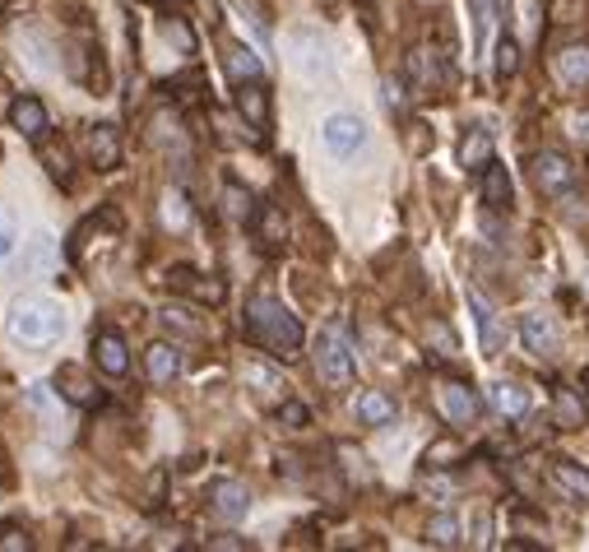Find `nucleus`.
<instances>
[{"instance_id":"20","label":"nucleus","mask_w":589,"mask_h":552,"mask_svg":"<svg viewBox=\"0 0 589 552\" xmlns=\"http://www.w3.org/2000/svg\"><path fill=\"white\" fill-rule=\"evenodd\" d=\"M251 232H255V242H261L265 251H284L288 246V219H284V209L279 205H255L251 214Z\"/></svg>"},{"instance_id":"15","label":"nucleus","mask_w":589,"mask_h":552,"mask_svg":"<svg viewBox=\"0 0 589 552\" xmlns=\"http://www.w3.org/2000/svg\"><path fill=\"white\" fill-rule=\"evenodd\" d=\"M232 103H238V116H242V122H246L255 135L269 130L274 107H269V89L261 84V79H242V84L232 89Z\"/></svg>"},{"instance_id":"47","label":"nucleus","mask_w":589,"mask_h":552,"mask_svg":"<svg viewBox=\"0 0 589 552\" xmlns=\"http://www.w3.org/2000/svg\"><path fill=\"white\" fill-rule=\"evenodd\" d=\"M149 5H182V0H149Z\"/></svg>"},{"instance_id":"42","label":"nucleus","mask_w":589,"mask_h":552,"mask_svg":"<svg viewBox=\"0 0 589 552\" xmlns=\"http://www.w3.org/2000/svg\"><path fill=\"white\" fill-rule=\"evenodd\" d=\"M0 548H5V552H28V548H33L28 529H19V525H0Z\"/></svg>"},{"instance_id":"44","label":"nucleus","mask_w":589,"mask_h":552,"mask_svg":"<svg viewBox=\"0 0 589 552\" xmlns=\"http://www.w3.org/2000/svg\"><path fill=\"white\" fill-rule=\"evenodd\" d=\"M209 548H232V552H242V548H251L246 539H238V534H213L209 539Z\"/></svg>"},{"instance_id":"11","label":"nucleus","mask_w":589,"mask_h":552,"mask_svg":"<svg viewBox=\"0 0 589 552\" xmlns=\"http://www.w3.org/2000/svg\"><path fill=\"white\" fill-rule=\"evenodd\" d=\"M408 79H414L418 93H437L446 89L450 79H455V66H450V56L437 51V47H418L414 56H408Z\"/></svg>"},{"instance_id":"30","label":"nucleus","mask_w":589,"mask_h":552,"mask_svg":"<svg viewBox=\"0 0 589 552\" xmlns=\"http://www.w3.org/2000/svg\"><path fill=\"white\" fill-rule=\"evenodd\" d=\"M427 543H431V548H460V543H464L460 516H450V510H437V516L427 520Z\"/></svg>"},{"instance_id":"38","label":"nucleus","mask_w":589,"mask_h":552,"mask_svg":"<svg viewBox=\"0 0 589 552\" xmlns=\"http://www.w3.org/2000/svg\"><path fill=\"white\" fill-rule=\"evenodd\" d=\"M159 321H163L172 334H182V340H200V334H205V330H200V321H190V315H186L182 307H163V311H159Z\"/></svg>"},{"instance_id":"17","label":"nucleus","mask_w":589,"mask_h":552,"mask_svg":"<svg viewBox=\"0 0 589 552\" xmlns=\"http://www.w3.org/2000/svg\"><path fill=\"white\" fill-rule=\"evenodd\" d=\"M478 195H483V205L493 214H510V205H516V186H510L506 163H497V158H493V163L478 172Z\"/></svg>"},{"instance_id":"22","label":"nucleus","mask_w":589,"mask_h":552,"mask_svg":"<svg viewBox=\"0 0 589 552\" xmlns=\"http://www.w3.org/2000/svg\"><path fill=\"white\" fill-rule=\"evenodd\" d=\"M145 367H149V381L153 386H172L176 377H182V348L159 340V344H149L145 353Z\"/></svg>"},{"instance_id":"18","label":"nucleus","mask_w":589,"mask_h":552,"mask_svg":"<svg viewBox=\"0 0 589 552\" xmlns=\"http://www.w3.org/2000/svg\"><path fill=\"white\" fill-rule=\"evenodd\" d=\"M547 483H553L566 502L589 506V469L580 460H553L547 464Z\"/></svg>"},{"instance_id":"7","label":"nucleus","mask_w":589,"mask_h":552,"mask_svg":"<svg viewBox=\"0 0 589 552\" xmlns=\"http://www.w3.org/2000/svg\"><path fill=\"white\" fill-rule=\"evenodd\" d=\"M437 413H441L450 427H474L478 413H483V400L474 394V386H464V381H441V386H437Z\"/></svg>"},{"instance_id":"34","label":"nucleus","mask_w":589,"mask_h":552,"mask_svg":"<svg viewBox=\"0 0 589 552\" xmlns=\"http://www.w3.org/2000/svg\"><path fill=\"white\" fill-rule=\"evenodd\" d=\"M516 24L524 33V43L534 47L543 37V0H516Z\"/></svg>"},{"instance_id":"21","label":"nucleus","mask_w":589,"mask_h":552,"mask_svg":"<svg viewBox=\"0 0 589 552\" xmlns=\"http://www.w3.org/2000/svg\"><path fill=\"white\" fill-rule=\"evenodd\" d=\"M37 163H43V172L51 176V182L56 186H74V158H70V145L66 140H51V135H47V140H37Z\"/></svg>"},{"instance_id":"25","label":"nucleus","mask_w":589,"mask_h":552,"mask_svg":"<svg viewBox=\"0 0 589 552\" xmlns=\"http://www.w3.org/2000/svg\"><path fill=\"white\" fill-rule=\"evenodd\" d=\"M353 413H358V423H367V427H385V423H395L400 404L390 400L385 390H362L358 404H353Z\"/></svg>"},{"instance_id":"35","label":"nucleus","mask_w":589,"mask_h":552,"mask_svg":"<svg viewBox=\"0 0 589 552\" xmlns=\"http://www.w3.org/2000/svg\"><path fill=\"white\" fill-rule=\"evenodd\" d=\"M493 70H497L501 84H506V79H516V74H520V43H516V37H497Z\"/></svg>"},{"instance_id":"32","label":"nucleus","mask_w":589,"mask_h":552,"mask_svg":"<svg viewBox=\"0 0 589 552\" xmlns=\"http://www.w3.org/2000/svg\"><path fill=\"white\" fill-rule=\"evenodd\" d=\"M223 214H228V219H238V223H251L255 195L242 182H223Z\"/></svg>"},{"instance_id":"5","label":"nucleus","mask_w":589,"mask_h":552,"mask_svg":"<svg viewBox=\"0 0 589 552\" xmlns=\"http://www.w3.org/2000/svg\"><path fill=\"white\" fill-rule=\"evenodd\" d=\"M51 386H56V400H66L74 409H103V400H107L103 386H97L80 363H61V367H56Z\"/></svg>"},{"instance_id":"9","label":"nucleus","mask_w":589,"mask_h":552,"mask_svg":"<svg viewBox=\"0 0 589 552\" xmlns=\"http://www.w3.org/2000/svg\"><path fill=\"white\" fill-rule=\"evenodd\" d=\"M321 145L335 153V158H353V153H362L367 145V126H362V116H353V112H335V116H325V126H321Z\"/></svg>"},{"instance_id":"19","label":"nucleus","mask_w":589,"mask_h":552,"mask_svg":"<svg viewBox=\"0 0 589 552\" xmlns=\"http://www.w3.org/2000/svg\"><path fill=\"white\" fill-rule=\"evenodd\" d=\"M557 321L547 311H529V315H520V344H524V353H539V358H547V353L557 348Z\"/></svg>"},{"instance_id":"49","label":"nucleus","mask_w":589,"mask_h":552,"mask_svg":"<svg viewBox=\"0 0 589 552\" xmlns=\"http://www.w3.org/2000/svg\"><path fill=\"white\" fill-rule=\"evenodd\" d=\"M321 5H339V0H321Z\"/></svg>"},{"instance_id":"31","label":"nucleus","mask_w":589,"mask_h":552,"mask_svg":"<svg viewBox=\"0 0 589 552\" xmlns=\"http://www.w3.org/2000/svg\"><path fill=\"white\" fill-rule=\"evenodd\" d=\"M159 223H163L168 232H186V223H190L186 191H176V186H168V191H163V200H159Z\"/></svg>"},{"instance_id":"14","label":"nucleus","mask_w":589,"mask_h":552,"mask_svg":"<svg viewBox=\"0 0 589 552\" xmlns=\"http://www.w3.org/2000/svg\"><path fill=\"white\" fill-rule=\"evenodd\" d=\"M209 510H213V520H223V525H242L251 516V492H246V483H238V479L209 483Z\"/></svg>"},{"instance_id":"37","label":"nucleus","mask_w":589,"mask_h":552,"mask_svg":"<svg viewBox=\"0 0 589 552\" xmlns=\"http://www.w3.org/2000/svg\"><path fill=\"white\" fill-rule=\"evenodd\" d=\"M163 37H168V47H176L182 56H195V33H190L186 19L168 14V19H163Z\"/></svg>"},{"instance_id":"12","label":"nucleus","mask_w":589,"mask_h":552,"mask_svg":"<svg viewBox=\"0 0 589 552\" xmlns=\"http://www.w3.org/2000/svg\"><path fill=\"white\" fill-rule=\"evenodd\" d=\"M5 116H10V130H19V135H24V140H33V145L51 135V112H47V103H43L37 93H19Z\"/></svg>"},{"instance_id":"33","label":"nucleus","mask_w":589,"mask_h":552,"mask_svg":"<svg viewBox=\"0 0 589 552\" xmlns=\"http://www.w3.org/2000/svg\"><path fill=\"white\" fill-rule=\"evenodd\" d=\"M242 381H246L255 394H279V390H284L279 367H269V363H246V367H242Z\"/></svg>"},{"instance_id":"48","label":"nucleus","mask_w":589,"mask_h":552,"mask_svg":"<svg viewBox=\"0 0 589 552\" xmlns=\"http://www.w3.org/2000/svg\"><path fill=\"white\" fill-rule=\"evenodd\" d=\"M5 10H10V0H0V14H5Z\"/></svg>"},{"instance_id":"26","label":"nucleus","mask_w":589,"mask_h":552,"mask_svg":"<svg viewBox=\"0 0 589 552\" xmlns=\"http://www.w3.org/2000/svg\"><path fill=\"white\" fill-rule=\"evenodd\" d=\"M493 409L506 413V418L524 423L529 413H534V394H529L524 386H516V381H497V386H493Z\"/></svg>"},{"instance_id":"43","label":"nucleus","mask_w":589,"mask_h":552,"mask_svg":"<svg viewBox=\"0 0 589 552\" xmlns=\"http://www.w3.org/2000/svg\"><path fill=\"white\" fill-rule=\"evenodd\" d=\"M427 340L441 348V358H450V353H455V334H450L441 321H431V330H427Z\"/></svg>"},{"instance_id":"1","label":"nucleus","mask_w":589,"mask_h":552,"mask_svg":"<svg viewBox=\"0 0 589 552\" xmlns=\"http://www.w3.org/2000/svg\"><path fill=\"white\" fill-rule=\"evenodd\" d=\"M242 330H246L251 344H261L269 358H279V363H292L302 353V344H307L302 321L279 298H269V292H255V298H246Z\"/></svg>"},{"instance_id":"39","label":"nucleus","mask_w":589,"mask_h":552,"mask_svg":"<svg viewBox=\"0 0 589 552\" xmlns=\"http://www.w3.org/2000/svg\"><path fill=\"white\" fill-rule=\"evenodd\" d=\"M274 418H279V427H288V432H302L311 423V409L302 400H284L279 409H274Z\"/></svg>"},{"instance_id":"4","label":"nucleus","mask_w":589,"mask_h":552,"mask_svg":"<svg viewBox=\"0 0 589 552\" xmlns=\"http://www.w3.org/2000/svg\"><path fill=\"white\" fill-rule=\"evenodd\" d=\"M288 47H292V70H298L302 79H330L335 74V51H330V43L316 28H298L288 37Z\"/></svg>"},{"instance_id":"46","label":"nucleus","mask_w":589,"mask_h":552,"mask_svg":"<svg viewBox=\"0 0 589 552\" xmlns=\"http://www.w3.org/2000/svg\"><path fill=\"white\" fill-rule=\"evenodd\" d=\"M10 460H5V446H0V479H10V469H5Z\"/></svg>"},{"instance_id":"41","label":"nucleus","mask_w":589,"mask_h":552,"mask_svg":"<svg viewBox=\"0 0 589 552\" xmlns=\"http://www.w3.org/2000/svg\"><path fill=\"white\" fill-rule=\"evenodd\" d=\"M19 251V232H14V214L0 205V265L10 261V255Z\"/></svg>"},{"instance_id":"29","label":"nucleus","mask_w":589,"mask_h":552,"mask_svg":"<svg viewBox=\"0 0 589 552\" xmlns=\"http://www.w3.org/2000/svg\"><path fill=\"white\" fill-rule=\"evenodd\" d=\"M553 413H557V423H562L566 432H580V427L589 423V409H585V400H580L571 386H557V394H553Z\"/></svg>"},{"instance_id":"27","label":"nucleus","mask_w":589,"mask_h":552,"mask_svg":"<svg viewBox=\"0 0 589 552\" xmlns=\"http://www.w3.org/2000/svg\"><path fill=\"white\" fill-rule=\"evenodd\" d=\"M469 307H474V315H478V340H483V348H487V353H501V344H506L501 315L483 302V292H469Z\"/></svg>"},{"instance_id":"6","label":"nucleus","mask_w":589,"mask_h":552,"mask_svg":"<svg viewBox=\"0 0 589 552\" xmlns=\"http://www.w3.org/2000/svg\"><path fill=\"white\" fill-rule=\"evenodd\" d=\"M529 176H534V186L547 195V200H562V195L576 191V168H571V158H562V153H553V149L534 153V163H529Z\"/></svg>"},{"instance_id":"8","label":"nucleus","mask_w":589,"mask_h":552,"mask_svg":"<svg viewBox=\"0 0 589 552\" xmlns=\"http://www.w3.org/2000/svg\"><path fill=\"white\" fill-rule=\"evenodd\" d=\"M168 288L182 292V298H190V302H200V307H219V302L228 298L223 279H213V274H200V269H190V265H172V269H168Z\"/></svg>"},{"instance_id":"36","label":"nucleus","mask_w":589,"mask_h":552,"mask_svg":"<svg viewBox=\"0 0 589 552\" xmlns=\"http://www.w3.org/2000/svg\"><path fill=\"white\" fill-rule=\"evenodd\" d=\"M335 456L344 460V473H348V479H353V483H371V469H367V456H362V450H358V446H353V441H339V446H335Z\"/></svg>"},{"instance_id":"45","label":"nucleus","mask_w":589,"mask_h":552,"mask_svg":"<svg viewBox=\"0 0 589 552\" xmlns=\"http://www.w3.org/2000/svg\"><path fill=\"white\" fill-rule=\"evenodd\" d=\"M571 135H576V140H589V112H576L571 116Z\"/></svg>"},{"instance_id":"2","label":"nucleus","mask_w":589,"mask_h":552,"mask_svg":"<svg viewBox=\"0 0 589 552\" xmlns=\"http://www.w3.org/2000/svg\"><path fill=\"white\" fill-rule=\"evenodd\" d=\"M5 334L24 348H47L66 334V311L51 298H19L5 315Z\"/></svg>"},{"instance_id":"3","label":"nucleus","mask_w":589,"mask_h":552,"mask_svg":"<svg viewBox=\"0 0 589 552\" xmlns=\"http://www.w3.org/2000/svg\"><path fill=\"white\" fill-rule=\"evenodd\" d=\"M311 363H316V377L325 386H353V371H358V363H353V344H348V334L339 325H325L316 334V344H311Z\"/></svg>"},{"instance_id":"13","label":"nucleus","mask_w":589,"mask_h":552,"mask_svg":"<svg viewBox=\"0 0 589 552\" xmlns=\"http://www.w3.org/2000/svg\"><path fill=\"white\" fill-rule=\"evenodd\" d=\"M84 153H89L93 172H116L122 168V130H116L112 122H93L84 130Z\"/></svg>"},{"instance_id":"28","label":"nucleus","mask_w":589,"mask_h":552,"mask_svg":"<svg viewBox=\"0 0 589 552\" xmlns=\"http://www.w3.org/2000/svg\"><path fill=\"white\" fill-rule=\"evenodd\" d=\"M223 66H228V74H232V84H242V79H261V74H265L261 56H255L246 43H228V47H223Z\"/></svg>"},{"instance_id":"16","label":"nucleus","mask_w":589,"mask_h":552,"mask_svg":"<svg viewBox=\"0 0 589 552\" xmlns=\"http://www.w3.org/2000/svg\"><path fill=\"white\" fill-rule=\"evenodd\" d=\"M56 265H61V242H56L51 232H33L24 242V255H19V274H24V279H43Z\"/></svg>"},{"instance_id":"40","label":"nucleus","mask_w":589,"mask_h":552,"mask_svg":"<svg viewBox=\"0 0 589 552\" xmlns=\"http://www.w3.org/2000/svg\"><path fill=\"white\" fill-rule=\"evenodd\" d=\"M469 10H474L478 37H487V33L497 28V19H501V0H469Z\"/></svg>"},{"instance_id":"24","label":"nucleus","mask_w":589,"mask_h":552,"mask_svg":"<svg viewBox=\"0 0 589 552\" xmlns=\"http://www.w3.org/2000/svg\"><path fill=\"white\" fill-rule=\"evenodd\" d=\"M497 158V140H493V130L487 126H469L464 130V140H460V163L464 168H474V172H483L487 163Z\"/></svg>"},{"instance_id":"10","label":"nucleus","mask_w":589,"mask_h":552,"mask_svg":"<svg viewBox=\"0 0 589 552\" xmlns=\"http://www.w3.org/2000/svg\"><path fill=\"white\" fill-rule=\"evenodd\" d=\"M89 353H93V367L103 371V377H112V381L130 377V344L122 330H93Z\"/></svg>"},{"instance_id":"23","label":"nucleus","mask_w":589,"mask_h":552,"mask_svg":"<svg viewBox=\"0 0 589 552\" xmlns=\"http://www.w3.org/2000/svg\"><path fill=\"white\" fill-rule=\"evenodd\" d=\"M553 74L562 79V84L585 89V84H589V43H571V47H562V51L553 56Z\"/></svg>"}]
</instances>
